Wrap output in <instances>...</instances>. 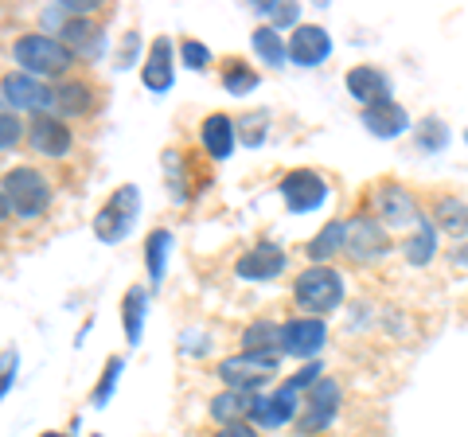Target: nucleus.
I'll return each instance as SVG.
<instances>
[{
  "mask_svg": "<svg viewBox=\"0 0 468 437\" xmlns=\"http://www.w3.org/2000/svg\"><path fill=\"white\" fill-rule=\"evenodd\" d=\"M12 59L24 67V75L32 79H63L75 67V51L55 36H20L12 43Z\"/></svg>",
  "mask_w": 468,
  "mask_h": 437,
  "instance_id": "1",
  "label": "nucleus"
},
{
  "mask_svg": "<svg viewBox=\"0 0 468 437\" xmlns=\"http://www.w3.org/2000/svg\"><path fill=\"white\" fill-rule=\"evenodd\" d=\"M344 273L332 270V266H309L304 273H297V285H292V297H297V304L304 313L313 316H328L340 309L344 301Z\"/></svg>",
  "mask_w": 468,
  "mask_h": 437,
  "instance_id": "2",
  "label": "nucleus"
},
{
  "mask_svg": "<svg viewBox=\"0 0 468 437\" xmlns=\"http://www.w3.org/2000/svg\"><path fill=\"white\" fill-rule=\"evenodd\" d=\"M137 215H141V192L133 184H122L106 203H101V211L94 215V239L106 242V246L122 242L129 230H133Z\"/></svg>",
  "mask_w": 468,
  "mask_h": 437,
  "instance_id": "3",
  "label": "nucleus"
},
{
  "mask_svg": "<svg viewBox=\"0 0 468 437\" xmlns=\"http://www.w3.org/2000/svg\"><path fill=\"white\" fill-rule=\"evenodd\" d=\"M0 192L8 196V208L16 211L20 218H39L43 211L51 208V184L43 180V172H36V168H12V172H5Z\"/></svg>",
  "mask_w": 468,
  "mask_h": 437,
  "instance_id": "4",
  "label": "nucleus"
},
{
  "mask_svg": "<svg viewBox=\"0 0 468 437\" xmlns=\"http://www.w3.org/2000/svg\"><path fill=\"white\" fill-rule=\"evenodd\" d=\"M273 375H277V356L239 352V356H227L218 363V378H223L230 390H246V395H254L258 387H266Z\"/></svg>",
  "mask_w": 468,
  "mask_h": 437,
  "instance_id": "5",
  "label": "nucleus"
},
{
  "mask_svg": "<svg viewBox=\"0 0 468 437\" xmlns=\"http://www.w3.org/2000/svg\"><path fill=\"white\" fill-rule=\"evenodd\" d=\"M0 94H5V101L12 110H27L36 118V113H48L55 106V91H48L43 86V79H32L24 75V70H12V75L0 79Z\"/></svg>",
  "mask_w": 468,
  "mask_h": 437,
  "instance_id": "6",
  "label": "nucleus"
},
{
  "mask_svg": "<svg viewBox=\"0 0 468 437\" xmlns=\"http://www.w3.org/2000/svg\"><path fill=\"white\" fill-rule=\"evenodd\" d=\"M344 246L356 261H375V258H383L390 250V235L378 218L359 215V218H347V242Z\"/></svg>",
  "mask_w": 468,
  "mask_h": 437,
  "instance_id": "7",
  "label": "nucleus"
},
{
  "mask_svg": "<svg viewBox=\"0 0 468 437\" xmlns=\"http://www.w3.org/2000/svg\"><path fill=\"white\" fill-rule=\"evenodd\" d=\"M324 340H328V328L320 316H297V320H289V325H282V352L285 356L316 359Z\"/></svg>",
  "mask_w": 468,
  "mask_h": 437,
  "instance_id": "8",
  "label": "nucleus"
},
{
  "mask_svg": "<svg viewBox=\"0 0 468 437\" xmlns=\"http://www.w3.org/2000/svg\"><path fill=\"white\" fill-rule=\"evenodd\" d=\"M282 199H285V208L289 211H297V215H304V211H316L320 203L328 199V184L316 176V172H309V168H297V172H289V176L282 180Z\"/></svg>",
  "mask_w": 468,
  "mask_h": 437,
  "instance_id": "9",
  "label": "nucleus"
},
{
  "mask_svg": "<svg viewBox=\"0 0 468 437\" xmlns=\"http://www.w3.org/2000/svg\"><path fill=\"white\" fill-rule=\"evenodd\" d=\"M27 144L43 156H67L70 144H75V133H70L67 122L55 118V113H36V118L27 122Z\"/></svg>",
  "mask_w": 468,
  "mask_h": 437,
  "instance_id": "10",
  "label": "nucleus"
},
{
  "mask_svg": "<svg viewBox=\"0 0 468 437\" xmlns=\"http://www.w3.org/2000/svg\"><path fill=\"white\" fill-rule=\"evenodd\" d=\"M335 410H340V387L332 383V378H320V383L309 390V406H304V414L297 418L301 433H320L332 426Z\"/></svg>",
  "mask_w": 468,
  "mask_h": 437,
  "instance_id": "11",
  "label": "nucleus"
},
{
  "mask_svg": "<svg viewBox=\"0 0 468 437\" xmlns=\"http://www.w3.org/2000/svg\"><path fill=\"white\" fill-rule=\"evenodd\" d=\"M332 55V36L320 24H297L289 36V59L297 67H316Z\"/></svg>",
  "mask_w": 468,
  "mask_h": 437,
  "instance_id": "12",
  "label": "nucleus"
},
{
  "mask_svg": "<svg viewBox=\"0 0 468 437\" xmlns=\"http://www.w3.org/2000/svg\"><path fill=\"white\" fill-rule=\"evenodd\" d=\"M285 266H289V258H285L282 246L261 242L250 254H242L239 261H234V273L246 278V282H270V278H277V273H285Z\"/></svg>",
  "mask_w": 468,
  "mask_h": 437,
  "instance_id": "13",
  "label": "nucleus"
},
{
  "mask_svg": "<svg viewBox=\"0 0 468 437\" xmlns=\"http://www.w3.org/2000/svg\"><path fill=\"white\" fill-rule=\"evenodd\" d=\"M141 82H144V91H153V94H168L172 91L176 67H172V39L168 36L153 39V48H149V55H144V63H141Z\"/></svg>",
  "mask_w": 468,
  "mask_h": 437,
  "instance_id": "14",
  "label": "nucleus"
},
{
  "mask_svg": "<svg viewBox=\"0 0 468 437\" xmlns=\"http://www.w3.org/2000/svg\"><path fill=\"white\" fill-rule=\"evenodd\" d=\"M344 82H347L351 98H356L363 110L378 106V101H390V79L378 67H351Z\"/></svg>",
  "mask_w": 468,
  "mask_h": 437,
  "instance_id": "15",
  "label": "nucleus"
},
{
  "mask_svg": "<svg viewBox=\"0 0 468 437\" xmlns=\"http://www.w3.org/2000/svg\"><path fill=\"white\" fill-rule=\"evenodd\" d=\"M297 395L301 390L285 383L277 395H266V399H254V410L250 418L258 421V426H266V430H277V426H285L289 418H297Z\"/></svg>",
  "mask_w": 468,
  "mask_h": 437,
  "instance_id": "16",
  "label": "nucleus"
},
{
  "mask_svg": "<svg viewBox=\"0 0 468 437\" xmlns=\"http://www.w3.org/2000/svg\"><path fill=\"white\" fill-rule=\"evenodd\" d=\"M363 125H367L375 137L394 141V137H402L410 129V113L399 106V101H378V106L363 110Z\"/></svg>",
  "mask_w": 468,
  "mask_h": 437,
  "instance_id": "17",
  "label": "nucleus"
},
{
  "mask_svg": "<svg viewBox=\"0 0 468 437\" xmlns=\"http://www.w3.org/2000/svg\"><path fill=\"white\" fill-rule=\"evenodd\" d=\"M199 141H203V149H207L211 160H227L234 153V118H227V113H211L207 122L199 125Z\"/></svg>",
  "mask_w": 468,
  "mask_h": 437,
  "instance_id": "18",
  "label": "nucleus"
},
{
  "mask_svg": "<svg viewBox=\"0 0 468 437\" xmlns=\"http://www.w3.org/2000/svg\"><path fill=\"white\" fill-rule=\"evenodd\" d=\"M254 399L258 395H246V390H218V395L211 399V418L218 421V426H234V421L250 418L254 410Z\"/></svg>",
  "mask_w": 468,
  "mask_h": 437,
  "instance_id": "19",
  "label": "nucleus"
},
{
  "mask_svg": "<svg viewBox=\"0 0 468 437\" xmlns=\"http://www.w3.org/2000/svg\"><path fill=\"white\" fill-rule=\"evenodd\" d=\"M144 313H149V293L141 285H133L122 301V325H125V340L129 347H137L144 336Z\"/></svg>",
  "mask_w": 468,
  "mask_h": 437,
  "instance_id": "20",
  "label": "nucleus"
},
{
  "mask_svg": "<svg viewBox=\"0 0 468 437\" xmlns=\"http://www.w3.org/2000/svg\"><path fill=\"white\" fill-rule=\"evenodd\" d=\"M242 352L277 356L282 352V325H273V320H254V325L242 332Z\"/></svg>",
  "mask_w": 468,
  "mask_h": 437,
  "instance_id": "21",
  "label": "nucleus"
},
{
  "mask_svg": "<svg viewBox=\"0 0 468 437\" xmlns=\"http://www.w3.org/2000/svg\"><path fill=\"white\" fill-rule=\"evenodd\" d=\"M378 211H383V218H387L390 227L421 223V218H418V208H414V199H410L402 187H387V192L378 196Z\"/></svg>",
  "mask_w": 468,
  "mask_h": 437,
  "instance_id": "22",
  "label": "nucleus"
},
{
  "mask_svg": "<svg viewBox=\"0 0 468 437\" xmlns=\"http://www.w3.org/2000/svg\"><path fill=\"white\" fill-rule=\"evenodd\" d=\"M63 43H67V48L70 51H82V55H98V48H101V36H98V27L90 24V20H63Z\"/></svg>",
  "mask_w": 468,
  "mask_h": 437,
  "instance_id": "23",
  "label": "nucleus"
},
{
  "mask_svg": "<svg viewBox=\"0 0 468 437\" xmlns=\"http://www.w3.org/2000/svg\"><path fill=\"white\" fill-rule=\"evenodd\" d=\"M168 254H172V230H153V235L144 239V266H149V282L165 278Z\"/></svg>",
  "mask_w": 468,
  "mask_h": 437,
  "instance_id": "24",
  "label": "nucleus"
},
{
  "mask_svg": "<svg viewBox=\"0 0 468 437\" xmlns=\"http://www.w3.org/2000/svg\"><path fill=\"white\" fill-rule=\"evenodd\" d=\"M344 242H347V223H328L324 230H316V239L309 242V250H304V254H309L316 266H324V261L340 250Z\"/></svg>",
  "mask_w": 468,
  "mask_h": 437,
  "instance_id": "25",
  "label": "nucleus"
},
{
  "mask_svg": "<svg viewBox=\"0 0 468 437\" xmlns=\"http://www.w3.org/2000/svg\"><path fill=\"white\" fill-rule=\"evenodd\" d=\"M433 223L449 230L452 239H464L468 235V203L464 199H441L433 211Z\"/></svg>",
  "mask_w": 468,
  "mask_h": 437,
  "instance_id": "26",
  "label": "nucleus"
},
{
  "mask_svg": "<svg viewBox=\"0 0 468 437\" xmlns=\"http://www.w3.org/2000/svg\"><path fill=\"white\" fill-rule=\"evenodd\" d=\"M250 43H254V51H258V59H266V67H285V59H289V48L282 43V36H277V27H258V32L250 36Z\"/></svg>",
  "mask_w": 468,
  "mask_h": 437,
  "instance_id": "27",
  "label": "nucleus"
},
{
  "mask_svg": "<svg viewBox=\"0 0 468 437\" xmlns=\"http://www.w3.org/2000/svg\"><path fill=\"white\" fill-rule=\"evenodd\" d=\"M270 133V113L266 110H250L242 113V118H234V137H239L242 144H250V149H258L261 141H266Z\"/></svg>",
  "mask_w": 468,
  "mask_h": 437,
  "instance_id": "28",
  "label": "nucleus"
},
{
  "mask_svg": "<svg viewBox=\"0 0 468 437\" xmlns=\"http://www.w3.org/2000/svg\"><path fill=\"white\" fill-rule=\"evenodd\" d=\"M55 110L67 113V118L86 113V110H90V86H86V82H63L55 91Z\"/></svg>",
  "mask_w": 468,
  "mask_h": 437,
  "instance_id": "29",
  "label": "nucleus"
},
{
  "mask_svg": "<svg viewBox=\"0 0 468 437\" xmlns=\"http://www.w3.org/2000/svg\"><path fill=\"white\" fill-rule=\"evenodd\" d=\"M433 250H437V230H433V223H426V218H421L418 230H414V235H410V242H406L410 266H426V261L433 258Z\"/></svg>",
  "mask_w": 468,
  "mask_h": 437,
  "instance_id": "30",
  "label": "nucleus"
},
{
  "mask_svg": "<svg viewBox=\"0 0 468 437\" xmlns=\"http://www.w3.org/2000/svg\"><path fill=\"white\" fill-rule=\"evenodd\" d=\"M122 368H125V359H122V356H113V359L106 363V371H101L98 387H94V395H90V402H94V406H106V402L113 399V390H117V378H122Z\"/></svg>",
  "mask_w": 468,
  "mask_h": 437,
  "instance_id": "31",
  "label": "nucleus"
},
{
  "mask_svg": "<svg viewBox=\"0 0 468 437\" xmlns=\"http://www.w3.org/2000/svg\"><path fill=\"white\" fill-rule=\"evenodd\" d=\"M258 12L270 20V27H297V5H285V0H270V5H258Z\"/></svg>",
  "mask_w": 468,
  "mask_h": 437,
  "instance_id": "32",
  "label": "nucleus"
},
{
  "mask_svg": "<svg viewBox=\"0 0 468 437\" xmlns=\"http://www.w3.org/2000/svg\"><path fill=\"white\" fill-rule=\"evenodd\" d=\"M223 86H227L230 94H250L254 86H258V75H254V70L246 67V63L234 59V63H230V70L223 75Z\"/></svg>",
  "mask_w": 468,
  "mask_h": 437,
  "instance_id": "33",
  "label": "nucleus"
},
{
  "mask_svg": "<svg viewBox=\"0 0 468 437\" xmlns=\"http://www.w3.org/2000/svg\"><path fill=\"white\" fill-rule=\"evenodd\" d=\"M180 63L187 70H207L211 67V48L207 43H199V39H184L180 43Z\"/></svg>",
  "mask_w": 468,
  "mask_h": 437,
  "instance_id": "34",
  "label": "nucleus"
},
{
  "mask_svg": "<svg viewBox=\"0 0 468 437\" xmlns=\"http://www.w3.org/2000/svg\"><path fill=\"white\" fill-rule=\"evenodd\" d=\"M20 137H27V125H20L16 113H0V149H12Z\"/></svg>",
  "mask_w": 468,
  "mask_h": 437,
  "instance_id": "35",
  "label": "nucleus"
},
{
  "mask_svg": "<svg viewBox=\"0 0 468 437\" xmlns=\"http://www.w3.org/2000/svg\"><path fill=\"white\" fill-rule=\"evenodd\" d=\"M445 137H449V133H445V125L437 122V118H430L426 129H421V144H426V149H441Z\"/></svg>",
  "mask_w": 468,
  "mask_h": 437,
  "instance_id": "36",
  "label": "nucleus"
},
{
  "mask_svg": "<svg viewBox=\"0 0 468 437\" xmlns=\"http://www.w3.org/2000/svg\"><path fill=\"white\" fill-rule=\"evenodd\" d=\"M12 378H16V352H8L5 359H0V395L12 387Z\"/></svg>",
  "mask_w": 468,
  "mask_h": 437,
  "instance_id": "37",
  "label": "nucleus"
},
{
  "mask_svg": "<svg viewBox=\"0 0 468 437\" xmlns=\"http://www.w3.org/2000/svg\"><path fill=\"white\" fill-rule=\"evenodd\" d=\"M215 437H258L246 421H234V426H218V433Z\"/></svg>",
  "mask_w": 468,
  "mask_h": 437,
  "instance_id": "38",
  "label": "nucleus"
},
{
  "mask_svg": "<svg viewBox=\"0 0 468 437\" xmlns=\"http://www.w3.org/2000/svg\"><path fill=\"white\" fill-rule=\"evenodd\" d=\"M12 215V208H8V196L5 192H0V223H5V218Z\"/></svg>",
  "mask_w": 468,
  "mask_h": 437,
  "instance_id": "39",
  "label": "nucleus"
},
{
  "mask_svg": "<svg viewBox=\"0 0 468 437\" xmlns=\"http://www.w3.org/2000/svg\"><path fill=\"white\" fill-rule=\"evenodd\" d=\"M39 437H67V433H39Z\"/></svg>",
  "mask_w": 468,
  "mask_h": 437,
  "instance_id": "40",
  "label": "nucleus"
},
{
  "mask_svg": "<svg viewBox=\"0 0 468 437\" xmlns=\"http://www.w3.org/2000/svg\"><path fill=\"white\" fill-rule=\"evenodd\" d=\"M464 141H468V129H464Z\"/></svg>",
  "mask_w": 468,
  "mask_h": 437,
  "instance_id": "41",
  "label": "nucleus"
},
{
  "mask_svg": "<svg viewBox=\"0 0 468 437\" xmlns=\"http://www.w3.org/2000/svg\"><path fill=\"white\" fill-rule=\"evenodd\" d=\"M94 437H98V433H94Z\"/></svg>",
  "mask_w": 468,
  "mask_h": 437,
  "instance_id": "42",
  "label": "nucleus"
}]
</instances>
